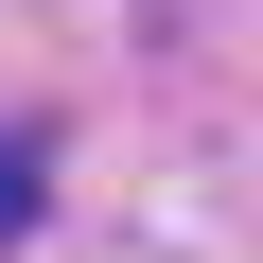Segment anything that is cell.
<instances>
[{
	"instance_id": "1",
	"label": "cell",
	"mask_w": 263,
	"mask_h": 263,
	"mask_svg": "<svg viewBox=\"0 0 263 263\" xmlns=\"http://www.w3.org/2000/svg\"><path fill=\"white\" fill-rule=\"evenodd\" d=\"M35 228V141H0V246Z\"/></svg>"
}]
</instances>
